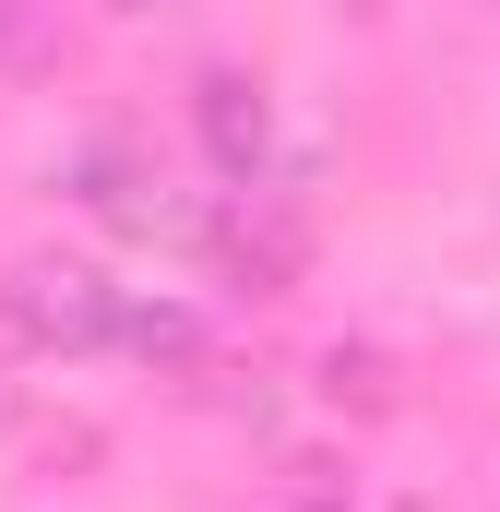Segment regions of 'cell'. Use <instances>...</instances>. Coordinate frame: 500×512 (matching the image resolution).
Listing matches in <instances>:
<instances>
[{
    "label": "cell",
    "mask_w": 500,
    "mask_h": 512,
    "mask_svg": "<svg viewBox=\"0 0 500 512\" xmlns=\"http://www.w3.org/2000/svg\"><path fill=\"white\" fill-rule=\"evenodd\" d=\"M131 286H108L96 262H12L0 274V358H96L120 346Z\"/></svg>",
    "instance_id": "6da1fadb"
},
{
    "label": "cell",
    "mask_w": 500,
    "mask_h": 512,
    "mask_svg": "<svg viewBox=\"0 0 500 512\" xmlns=\"http://www.w3.org/2000/svg\"><path fill=\"white\" fill-rule=\"evenodd\" d=\"M191 120H203V155H215V179H227V191H286V155H274V96H262L250 72H203Z\"/></svg>",
    "instance_id": "7a4b0ae2"
},
{
    "label": "cell",
    "mask_w": 500,
    "mask_h": 512,
    "mask_svg": "<svg viewBox=\"0 0 500 512\" xmlns=\"http://www.w3.org/2000/svg\"><path fill=\"white\" fill-rule=\"evenodd\" d=\"M96 12H120V24H143V12H167V0H96Z\"/></svg>",
    "instance_id": "3957f363"
},
{
    "label": "cell",
    "mask_w": 500,
    "mask_h": 512,
    "mask_svg": "<svg viewBox=\"0 0 500 512\" xmlns=\"http://www.w3.org/2000/svg\"><path fill=\"white\" fill-rule=\"evenodd\" d=\"M0 36H12V0H0Z\"/></svg>",
    "instance_id": "277c9868"
},
{
    "label": "cell",
    "mask_w": 500,
    "mask_h": 512,
    "mask_svg": "<svg viewBox=\"0 0 500 512\" xmlns=\"http://www.w3.org/2000/svg\"><path fill=\"white\" fill-rule=\"evenodd\" d=\"M298 512H334V501H298Z\"/></svg>",
    "instance_id": "5b68a950"
},
{
    "label": "cell",
    "mask_w": 500,
    "mask_h": 512,
    "mask_svg": "<svg viewBox=\"0 0 500 512\" xmlns=\"http://www.w3.org/2000/svg\"><path fill=\"white\" fill-rule=\"evenodd\" d=\"M489 12H500V0H489Z\"/></svg>",
    "instance_id": "8992f818"
}]
</instances>
